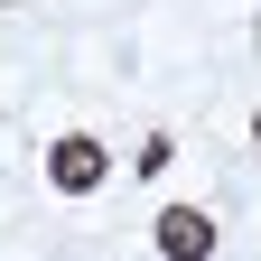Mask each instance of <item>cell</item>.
I'll list each match as a JSON object with an SVG mask.
<instances>
[{
  "label": "cell",
  "mask_w": 261,
  "mask_h": 261,
  "mask_svg": "<svg viewBox=\"0 0 261 261\" xmlns=\"http://www.w3.org/2000/svg\"><path fill=\"white\" fill-rule=\"evenodd\" d=\"M47 177H56V196H93L112 177V149L93 140V130H65V140L47 149Z\"/></svg>",
  "instance_id": "6da1fadb"
},
{
  "label": "cell",
  "mask_w": 261,
  "mask_h": 261,
  "mask_svg": "<svg viewBox=\"0 0 261 261\" xmlns=\"http://www.w3.org/2000/svg\"><path fill=\"white\" fill-rule=\"evenodd\" d=\"M159 252H168V261H205L215 252V224L196 205H168V215H159Z\"/></svg>",
  "instance_id": "7a4b0ae2"
},
{
  "label": "cell",
  "mask_w": 261,
  "mask_h": 261,
  "mask_svg": "<svg viewBox=\"0 0 261 261\" xmlns=\"http://www.w3.org/2000/svg\"><path fill=\"white\" fill-rule=\"evenodd\" d=\"M252 149H261V112H252Z\"/></svg>",
  "instance_id": "3957f363"
}]
</instances>
